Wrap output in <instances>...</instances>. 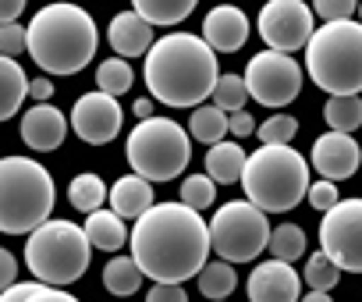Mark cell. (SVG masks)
I'll list each match as a JSON object with an SVG mask.
<instances>
[{
    "label": "cell",
    "instance_id": "2",
    "mask_svg": "<svg viewBox=\"0 0 362 302\" xmlns=\"http://www.w3.org/2000/svg\"><path fill=\"white\" fill-rule=\"evenodd\" d=\"M146 86L149 96L167 107H203L206 96H214V86L221 79L217 54L203 43V36L192 33H170L156 40L146 54Z\"/></svg>",
    "mask_w": 362,
    "mask_h": 302
},
{
    "label": "cell",
    "instance_id": "10",
    "mask_svg": "<svg viewBox=\"0 0 362 302\" xmlns=\"http://www.w3.org/2000/svg\"><path fill=\"white\" fill-rule=\"evenodd\" d=\"M320 252L348 274H362V199H341L320 221Z\"/></svg>",
    "mask_w": 362,
    "mask_h": 302
},
{
    "label": "cell",
    "instance_id": "21",
    "mask_svg": "<svg viewBox=\"0 0 362 302\" xmlns=\"http://www.w3.org/2000/svg\"><path fill=\"white\" fill-rule=\"evenodd\" d=\"M82 231H86L89 245H93V249H103V252H117V249H124V242L132 238V231L124 228V221H121L114 210H96V214H89L86 224H82Z\"/></svg>",
    "mask_w": 362,
    "mask_h": 302
},
{
    "label": "cell",
    "instance_id": "28",
    "mask_svg": "<svg viewBox=\"0 0 362 302\" xmlns=\"http://www.w3.org/2000/svg\"><path fill=\"white\" fill-rule=\"evenodd\" d=\"M199 291L210 298V302H224L231 291H235V284H238V277H235V267L231 263H224V260H217V263H206L203 270H199Z\"/></svg>",
    "mask_w": 362,
    "mask_h": 302
},
{
    "label": "cell",
    "instance_id": "38",
    "mask_svg": "<svg viewBox=\"0 0 362 302\" xmlns=\"http://www.w3.org/2000/svg\"><path fill=\"white\" fill-rule=\"evenodd\" d=\"M146 302H189V295L181 284H153L146 291Z\"/></svg>",
    "mask_w": 362,
    "mask_h": 302
},
{
    "label": "cell",
    "instance_id": "29",
    "mask_svg": "<svg viewBox=\"0 0 362 302\" xmlns=\"http://www.w3.org/2000/svg\"><path fill=\"white\" fill-rule=\"evenodd\" d=\"M323 117H327L330 132L351 135L362 124V100L358 96H330L327 107H323Z\"/></svg>",
    "mask_w": 362,
    "mask_h": 302
},
{
    "label": "cell",
    "instance_id": "48",
    "mask_svg": "<svg viewBox=\"0 0 362 302\" xmlns=\"http://www.w3.org/2000/svg\"><path fill=\"white\" fill-rule=\"evenodd\" d=\"M224 302H228V298H224Z\"/></svg>",
    "mask_w": 362,
    "mask_h": 302
},
{
    "label": "cell",
    "instance_id": "7",
    "mask_svg": "<svg viewBox=\"0 0 362 302\" xmlns=\"http://www.w3.org/2000/svg\"><path fill=\"white\" fill-rule=\"evenodd\" d=\"M124 157L132 175L153 182H174L192 161V139L174 117H149L128 132Z\"/></svg>",
    "mask_w": 362,
    "mask_h": 302
},
{
    "label": "cell",
    "instance_id": "8",
    "mask_svg": "<svg viewBox=\"0 0 362 302\" xmlns=\"http://www.w3.org/2000/svg\"><path fill=\"white\" fill-rule=\"evenodd\" d=\"M89 256H93V245L86 231L71 221H47L25 242V267L33 270L40 284H50V288L75 284L89 270Z\"/></svg>",
    "mask_w": 362,
    "mask_h": 302
},
{
    "label": "cell",
    "instance_id": "23",
    "mask_svg": "<svg viewBox=\"0 0 362 302\" xmlns=\"http://www.w3.org/2000/svg\"><path fill=\"white\" fill-rule=\"evenodd\" d=\"M132 11L149 25H177L196 11V0H135Z\"/></svg>",
    "mask_w": 362,
    "mask_h": 302
},
{
    "label": "cell",
    "instance_id": "11",
    "mask_svg": "<svg viewBox=\"0 0 362 302\" xmlns=\"http://www.w3.org/2000/svg\"><path fill=\"white\" fill-rule=\"evenodd\" d=\"M245 89L256 103L263 107H288L298 93H302V68L295 57L277 54V50H263L249 61L245 68Z\"/></svg>",
    "mask_w": 362,
    "mask_h": 302
},
{
    "label": "cell",
    "instance_id": "41",
    "mask_svg": "<svg viewBox=\"0 0 362 302\" xmlns=\"http://www.w3.org/2000/svg\"><path fill=\"white\" fill-rule=\"evenodd\" d=\"M25 302H78V298H75V295H68L64 288H50V284H40V288H36V291H33V295H29Z\"/></svg>",
    "mask_w": 362,
    "mask_h": 302
},
{
    "label": "cell",
    "instance_id": "6",
    "mask_svg": "<svg viewBox=\"0 0 362 302\" xmlns=\"http://www.w3.org/2000/svg\"><path fill=\"white\" fill-rule=\"evenodd\" d=\"M305 71L330 96L362 93V25L355 18L330 22L305 43Z\"/></svg>",
    "mask_w": 362,
    "mask_h": 302
},
{
    "label": "cell",
    "instance_id": "26",
    "mask_svg": "<svg viewBox=\"0 0 362 302\" xmlns=\"http://www.w3.org/2000/svg\"><path fill=\"white\" fill-rule=\"evenodd\" d=\"M142 270H139V263L132 260V256H114L107 267H103V284H107V291L110 295H135L139 291V284H142Z\"/></svg>",
    "mask_w": 362,
    "mask_h": 302
},
{
    "label": "cell",
    "instance_id": "31",
    "mask_svg": "<svg viewBox=\"0 0 362 302\" xmlns=\"http://www.w3.org/2000/svg\"><path fill=\"white\" fill-rule=\"evenodd\" d=\"M245 100H249V89H245V79L242 75H221L217 86H214V107L224 110L228 117L245 110Z\"/></svg>",
    "mask_w": 362,
    "mask_h": 302
},
{
    "label": "cell",
    "instance_id": "37",
    "mask_svg": "<svg viewBox=\"0 0 362 302\" xmlns=\"http://www.w3.org/2000/svg\"><path fill=\"white\" fill-rule=\"evenodd\" d=\"M305 199H309V203H313L320 214H327V210H334V207L341 203V196H337V185H334V182H323V178L309 185Z\"/></svg>",
    "mask_w": 362,
    "mask_h": 302
},
{
    "label": "cell",
    "instance_id": "46",
    "mask_svg": "<svg viewBox=\"0 0 362 302\" xmlns=\"http://www.w3.org/2000/svg\"><path fill=\"white\" fill-rule=\"evenodd\" d=\"M298 302H334V298H330V291H309V295H302Z\"/></svg>",
    "mask_w": 362,
    "mask_h": 302
},
{
    "label": "cell",
    "instance_id": "27",
    "mask_svg": "<svg viewBox=\"0 0 362 302\" xmlns=\"http://www.w3.org/2000/svg\"><path fill=\"white\" fill-rule=\"evenodd\" d=\"M270 256L281 263H295L305 256V231L298 224H277L270 228V242H267Z\"/></svg>",
    "mask_w": 362,
    "mask_h": 302
},
{
    "label": "cell",
    "instance_id": "45",
    "mask_svg": "<svg viewBox=\"0 0 362 302\" xmlns=\"http://www.w3.org/2000/svg\"><path fill=\"white\" fill-rule=\"evenodd\" d=\"M132 110H135V117H139V121H149V117H153V100H135V107H132Z\"/></svg>",
    "mask_w": 362,
    "mask_h": 302
},
{
    "label": "cell",
    "instance_id": "36",
    "mask_svg": "<svg viewBox=\"0 0 362 302\" xmlns=\"http://www.w3.org/2000/svg\"><path fill=\"white\" fill-rule=\"evenodd\" d=\"M355 11H358L355 0H316V4H313V18H323V25L348 22Z\"/></svg>",
    "mask_w": 362,
    "mask_h": 302
},
{
    "label": "cell",
    "instance_id": "17",
    "mask_svg": "<svg viewBox=\"0 0 362 302\" xmlns=\"http://www.w3.org/2000/svg\"><path fill=\"white\" fill-rule=\"evenodd\" d=\"M245 40H249V18H245V11L224 4V8H214L203 18V43L214 54H235V50L245 47Z\"/></svg>",
    "mask_w": 362,
    "mask_h": 302
},
{
    "label": "cell",
    "instance_id": "47",
    "mask_svg": "<svg viewBox=\"0 0 362 302\" xmlns=\"http://www.w3.org/2000/svg\"><path fill=\"white\" fill-rule=\"evenodd\" d=\"M358 25H362V4H358Z\"/></svg>",
    "mask_w": 362,
    "mask_h": 302
},
{
    "label": "cell",
    "instance_id": "32",
    "mask_svg": "<svg viewBox=\"0 0 362 302\" xmlns=\"http://www.w3.org/2000/svg\"><path fill=\"white\" fill-rule=\"evenodd\" d=\"M214 199H217V185H214L206 175H189L185 182H181V196H177V203H185L189 210L203 214L206 207H214Z\"/></svg>",
    "mask_w": 362,
    "mask_h": 302
},
{
    "label": "cell",
    "instance_id": "34",
    "mask_svg": "<svg viewBox=\"0 0 362 302\" xmlns=\"http://www.w3.org/2000/svg\"><path fill=\"white\" fill-rule=\"evenodd\" d=\"M302 277H305V284H309L313 291H330V288L341 281V270H337L323 252H313V256L305 260V274H302Z\"/></svg>",
    "mask_w": 362,
    "mask_h": 302
},
{
    "label": "cell",
    "instance_id": "12",
    "mask_svg": "<svg viewBox=\"0 0 362 302\" xmlns=\"http://www.w3.org/2000/svg\"><path fill=\"white\" fill-rule=\"evenodd\" d=\"M256 33L263 36V43L277 54H295L305 50V43L313 40L316 25H313V8L302 0H270L259 11Z\"/></svg>",
    "mask_w": 362,
    "mask_h": 302
},
{
    "label": "cell",
    "instance_id": "42",
    "mask_svg": "<svg viewBox=\"0 0 362 302\" xmlns=\"http://www.w3.org/2000/svg\"><path fill=\"white\" fill-rule=\"evenodd\" d=\"M36 288H40V281H18V284H11L8 291H0V302H25Z\"/></svg>",
    "mask_w": 362,
    "mask_h": 302
},
{
    "label": "cell",
    "instance_id": "19",
    "mask_svg": "<svg viewBox=\"0 0 362 302\" xmlns=\"http://www.w3.org/2000/svg\"><path fill=\"white\" fill-rule=\"evenodd\" d=\"M107 199H110V210L121 221H139L153 207V185L146 178H139V175H124V178H117L110 185Z\"/></svg>",
    "mask_w": 362,
    "mask_h": 302
},
{
    "label": "cell",
    "instance_id": "39",
    "mask_svg": "<svg viewBox=\"0 0 362 302\" xmlns=\"http://www.w3.org/2000/svg\"><path fill=\"white\" fill-rule=\"evenodd\" d=\"M15 277H18V260L0 245V291H8L11 284H18Z\"/></svg>",
    "mask_w": 362,
    "mask_h": 302
},
{
    "label": "cell",
    "instance_id": "16",
    "mask_svg": "<svg viewBox=\"0 0 362 302\" xmlns=\"http://www.w3.org/2000/svg\"><path fill=\"white\" fill-rule=\"evenodd\" d=\"M68 135V117L64 110L50 107V103H36L22 114V142L36 153H50L57 149Z\"/></svg>",
    "mask_w": 362,
    "mask_h": 302
},
{
    "label": "cell",
    "instance_id": "1",
    "mask_svg": "<svg viewBox=\"0 0 362 302\" xmlns=\"http://www.w3.org/2000/svg\"><path fill=\"white\" fill-rule=\"evenodd\" d=\"M132 260L153 284H185L210 260V224L185 203H153L132 228Z\"/></svg>",
    "mask_w": 362,
    "mask_h": 302
},
{
    "label": "cell",
    "instance_id": "30",
    "mask_svg": "<svg viewBox=\"0 0 362 302\" xmlns=\"http://www.w3.org/2000/svg\"><path fill=\"white\" fill-rule=\"evenodd\" d=\"M132 82H135V71H132V64L128 61H121V57H107V61H100V68H96V86H100V93H107V96H124L128 89H132Z\"/></svg>",
    "mask_w": 362,
    "mask_h": 302
},
{
    "label": "cell",
    "instance_id": "44",
    "mask_svg": "<svg viewBox=\"0 0 362 302\" xmlns=\"http://www.w3.org/2000/svg\"><path fill=\"white\" fill-rule=\"evenodd\" d=\"M29 96H33L36 103H47V100L54 96V82H50V79H29Z\"/></svg>",
    "mask_w": 362,
    "mask_h": 302
},
{
    "label": "cell",
    "instance_id": "9",
    "mask_svg": "<svg viewBox=\"0 0 362 302\" xmlns=\"http://www.w3.org/2000/svg\"><path fill=\"white\" fill-rule=\"evenodd\" d=\"M270 242L267 214L256 210L249 199L224 203L210 221V249L224 263H252Z\"/></svg>",
    "mask_w": 362,
    "mask_h": 302
},
{
    "label": "cell",
    "instance_id": "33",
    "mask_svg": "<svg viewBox=\"0 0 362 302\" xmlns=\"http://www.w3.org/2000/svg\"><path fill=\"white\" fill-rule=\"evenodd\" d=\"M295 135H298V121L291 114H274L263 124H256V139L263 146H291Z\"/></svg>",
    "mask_w": 362,
    "mask_h": 302
},
{
    "label": "cell",
    "instance_id": "24",
    "mask_svg": "<svg viewBox=\"0 0 362 302\" xmlns=\"http://www.w3.org/2000/svg\"><path fill=\"white\" fill-rule=\"evenodd\" d=\"M224 135H228V114L224 110H217L214 103H203V107L192 110V117H189V139L206 142V146H217V142H224Z\"/></svg>",
    "mask_w": 362,
    "mask_h": 302
},
{
    "label": "cell",
    "instance_id": "40",
    "mask_svg": "<svg viewBox=\"0 0 362 302\" xmlns=\"http://www.w3.org/2000/svg\"><path fill=\"white\" fill-rule=\"evenodd\" d=\"M228 135H235V139L256 135V121H252V114H245V110L231 114V117H228Z\"/></svg>",
    "mask_w": 362,
    "mask_h": 302
},
{
    "label": "cell",
    "instance_id": "3",
    "mask_svg": "<svg viewBox=\"0 0 362 302\" xmlns=\"http://www.w3.org/2000/svg\"><path fill=\"white\" fill-rule=\"evenodd\" d=\"M29 29V57L47 75H78L100 47L96 22L78 4H50L33 15Z\"/></svg>",
    "mask_w": 362,
    "mask_h": 302
},
{
    "label": "cell",
    "instance_id": "25",
    "mask_svg": "<svg viewBox=\"0 0 362 302\" xmlns=\"http://www.w3.org/2000/svg\"><path fill=\"white\" fill-rule=\"evenodd\" d=\"M107 185H103V178L100 175H93V171H86V175H75L71 178V189H68V199H71V207L78 210V214H96V210H103V203H107Z\"/></svg>",
    "mask_w": 362,
    "mask_h": 302
},
{
    "label": "cell",
    "instance_id": "15",
    "mask_svg": "<svg viewBox=\"0 0 362 302\" xmlns=\"http://www.w3.org/2000/svg\"><path fill=\"white\" fill-rule=\"evenodd\" d=\"M302 298V277L291 263L267 260L249 274V302H298Z\"/></svg>",
    "mask_w": 362,
    "mask_h": 302
},
{
    "label": "cell",
    "instance_id": "43",
    "mask_svg": "<svg viewBox=\"0 0 362 302\" xmlns=\"http://www.w3.org/2000/svg\"><path fill=\"white\" fill-rule=\"evenodd\" d=\"M25 11V0H0V25H15Z\"/></svg>",
    "mask_w": 362,
    "mask_h": 302
},
{
    "label": "cell",
    "instance_id": "13",
    "mask_svg": "<svg viewBox=\"0 0 362 302\" xmlns=\"http://www.w3.org/2000/svg\"><path fill=\"white\" fill-rule=\"evenodd\" d=\"M121 121H124L121 103H117L114 96L100 93V89L78 96L75 107H71V128H75V135H78L82 142H89V146H107V142H114L117 132H121Z\"/></svg>",
    "mask_w": 362,
    "mask_h": 302
},
{
    "label": "cell",
    "instance_id": "20",
    "mask_svg": "<svg viewBox=\"0 0 362 302\" xmlns=\"http://www.w3.org/2000/svg\"><path fill=\"white\" fill-rule=\"evenodd\" d=\"M245 149L238 142H217L206 149V178L214 185H235L242 182V171H245Z\"/></svg>",
    "mask_w": 362,
    "mask_h": 302
},
{
    "label": "cell",
    "instance_id": "35",
    "mask_svg": "<svg viewBox=\"0 0 362 302\" xmlns=\"http://www.w3.org/2000/svg\"><path fill=\"white\" fill-rule=\"evenodd\" d=\"M18 54H29V29L25 25H0V57H18Z\"/></svg>",
    "mask_w": 362,
    "mask_h": 302
},
{
    "label": "cell",
    "instance_id": "4",
    "mask_svg": "<svg viewBox=\"0 0 362 302\" xmlns=\"http://www.w3.org/2000/svg\"><path fill=\"white\" fill-rule=\"evenodd\" d=\"M309 161L295 146H259L245 157L242 189L245 199L263 214H288L309 192Z\"/></svg>",
    "mask_w": 362,
    "mask_h": 302
},
{
    "label": "cell",
    "instance_id": "22",
    "mask_svg": "<svg viewBox=\"0 0 362 302\" xmlns=\"http://www.w3.org/2000/svg\"><path fill=\"white\" fill-rule=\"evenodd\" d=\"M29 96V79L22 71L18 61L11 57H0V121H8L18 114V107Z\"/></svg>",
    "mask_w": 362,
    "mask_h": 302
},
{
    "label": "cell",
    "instance_id": "5",
    "mask_svg": "<svg viewBox=\"0 0 362 302\" xmlns=\"http://www.w3.org/2000/svg\"><path fill=\"white\" fill-rule=\"evenodd\" d=\"M54 178L33 157H0V231L33 235L54 214Z\"/></svg>",
    "mask_w": 362,
    "mask_h": 302
},
{
    "label": "cell",
    "instance_id": "18",
    "mask_svg": "<svg viewBox=\"0 0 362 302\" xmlns=\"http://www.w3.org/2000/svg\"><path fill=\"white\" fill-rule=\"evenodd\" d=\"M107 40H110V47H114V54H117L121 61L142 57V54H149V47H153V25H149L146 18H139L135 11H117V15L110 18Z\"/></svg>",
    "mask_w": 362,
    "mask_h": 302
},
{
    "label": "cell",
    "instance_id": "14",
    "mask_svg": "<svg viewBox=\"0 0 362 302\" xmlns=\"http://www.w3.org/2000/svg\"><path fill=\"white\" fill-rule=\"evenodd\" d=\"M309 164L313 171H320L323 182H344L358 171L362 164V149L351 135H341V132H323L316 142H313V153H309Z\"/></svg>",
    "mask_w": 362,
    "mask_h": 302
}]
</instances>
